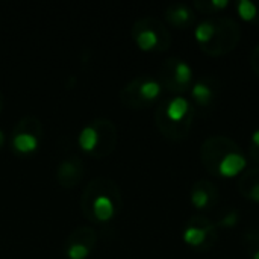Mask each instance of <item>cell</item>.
<instances>
[{"label": "cell", "instance_id": "6da1fadb", "mask_svg": "<svg viewBox=\"0 0 259 259\" xmlns=\"http://www.w3.org/2000/svg\"><path fill=\"white\" fill-rule=\"evenodd\" d=\"M200 162L217 178H237L247 168V156L237 141L226 135H212L200 147Z\"/></svg>", "mask_w": 259, "mask_h": 259}, {"label": "cell", "instance_id": "7a4b0ae2", "mask_svg": "<svg viewBox=\"0 0 259 259\" xmlns=\"http://www.w3.org/2000/svg\"><path fill=\"white\" fill-rule=\"evenodd\" d=\"M121 208L123 194L115 181L99 176L85 185L80 196V209L90 222H111L120 214Z\"/></svg>", "mask_w": 259, "mask_h": 259}, {"label": "cell", "instance_id": "3957f363", "mask_svg": "<svg viewBox=\"0 0 259 259\" xmlns=\"http://www.w3.org/2000/svg\"><path fill=\"white\" fill-rule=\"evenodd\" d=\"M194 39L205 55L225 56L240 44L241 26L231 17H209L196 24Z\"/></svg>", "mask_w": 259, "mask_h": 259}, {"label": "cell", "instance_id": "277c9868", "mask_svg": "<svg viewBox=\"0 0 259 259\" xmlns=\"http://www.w3.org/2000/svg\"><path fill=\"white\" fill-rule=\"evenodd\" d=\"M193 102L184 96L162 99L155 109V124L162 137L170 141H182L190 137L196 118Z\"/></svg>", "mask_w": 259, "mask_h": 259}, {"label": "cell", "instance_id": "5b68a950", "mask_svg": "<svg viewBox=\"0 0 259 259\" xmlns=\"http://www.w3.org/2000/svg\"><path fill=\"white\" fill-rule=\"evenodd\" d=\"M79 147L85 155L94 159L109 156L118 143V131L112 120L99 117L88 121L79 132Z\"/></svg>", "mask_w": 259, "mask_h": 259}, {"label": "cell", "instance_id": "8992f818", "mask_svg": "<svg viewBox=\"0 0 259 259\" xmlns=\"http://www.w3.org/2000/svg\"><path fill=\"white\" fill-rule=\"evenodd\" d=\"M135 46L147 53L167 52L171 47L173 38L167 24L156 17L138 18L131 30Z\"/></svg>", "mask_w": 259, "mask_h": 259}, {"label": "cell", "instance_id": "52a82bcc", "mask_svg": "<svg viewBox=\"0 0 259 259\" xmlns=\"http://www.w3.org/2000/svg\"><path fill=\"white\" fill-rule=\"evenodd\" d=\"M162 85L158 77L143 74L129 80L120 91L121 103L129 109H147L155 105L162 96Z\"/></svg>", "mask_w": 259, "mask_h": 259}, {"label": "cell", "instance_id": "ba28073f", "mask_svg": "<svg viewBox=\"0 0 259 259\" xmlns=\"http://www.w3.org/2000/svg\"><path fill=\"white\" fill-rule=\"evenodd\" d=\"M158 80L164 90L175 96H182L190 91L194 83L193 67L179 56L167 58L158 71Z\"/></svg>", "mask_w": 259, "mask_h": 259}, {"label": "cell", "instance_id": "9c48e42d", "mask_svg": "<svg viewBox=\"0 0 259 259\" xmlns=\"http://www.w3.org/2000/svg\"><path fill=\"white\" fill-rule=\"evenodd\" d=\"M182 240L188 247L205 253L219 243V228L205 215H193L184 226Z\"/></svg>", "mask_w": 259, "mask_h": 259}, {"label": "cell", "instance_id": "30bf717a", "mask_svg": "<svg viewBox=\"0 0 259 259\" xmlns=\"http://www.w3.org/2000/svg\"><path fill=\"white\" fill-rule=\"evenodd\" d=\"M44 127L39 118L26 115L20 118L11 131V149L17 155H32L38 150L42 140Z\"/></svg>", "mask_w": 259, "mask_h": 259}, {"label": "cell", "instance_id": "8fae6325", "mask_svg": "<svg viewBox=\"0 0 259 259\" xmlns=\"http://www.w3.org/2000/svg\"><path fill=\"white\" fill-rule=\"evenodd\" d=\"M97 246V232L91 226H79L73 229L65 243L64 253L68 259H87Z\"/></svg>", "mask_w": 259, "mask_h": 259}, {"label": "cell", "instance_id": "7c38bea8", "mask_svg": "<svg viewBox=\"0 0 259 259\" xmlns=\"http://www.w3.org/2000/svg\"><path fill=\"white\" fill-rule=\"evenodd\" d=\"M220 93V82L214 76H205L199 80H196L190 90L191 94V102L197 111L205 109V111H212L215 106V102L219 99Z\"/></svg>", "mask_w": 259, "mask_h": 259}, {"label": "cell", "instance_id": "4fadbf2b", "mask_svg": "<svg viewBox=\"0 0 259 259\" xmlns=\"http://www.w3.org/2000/svg\"><path fill=\"white\" fill-rule=\"evenodd\" d=\"M83 176H85V162L77 155H68L62 158L56 167V181L65 190H71L77 187L82 182Z\"/></svg>", "mask_w": 259, "mask_h": 259}, {"label": "cell", "instance_id": "5bb4252c", "mask_svg": "<svg viewBox=\"0 0 259 259\" xmlns=\"http://www.w3.org/2000/svg\"><path fill=\"white\" fill-rule=\"evenodd\" d=\"M190 202L197 211H208L219 202V188L209 179H199L191 185Z\"/></svg>", "mask_w": 259, "mask_h": 259}, {"label": "cell", "instance_id": "9a60e30c", "mask_svg": "<svg viewBox=\"0 0 259 259\" xmlns=\"http://www.w3.org/2000/svg\"><path fill=\"white\" fill-rule=\"evenodd\" d=\"M164 15H165V21L179 30L193 27L197 20V12L194 11V8L184 2H176L168 5L165 8Z\"/></svg>", "mask_w": 259, "mask_h": 259}, {"label": "cell", "instance_id": "2e32d148", "mask_svg": "<svg viewBox=\"0 0 259 259\" xmlns=\"http://www.w3.org/2000/svg\"><path fill=\"white\" fill-rule=\"evenodd\" d=\"M237 190L246 200L259 203V167L246 170L240 176L237 182Z\"/></svg>", "mask_w": 259, "mask_h": 259}, {"label": "cell", "instance_id": "e0dca14e", "mask_svg": "<svg viewBox=\"0 0 259 259\" xmlns=\"http://www.w3.org/2000/svg\"><path fill=\"white\" fill-rule=\"evenodd\" d=\"M235 9L238 17L243 21L252 23V24H259V0H240L235 3Z\"/></svg>", "mask_w": 259, "mask_h": 259}, {"label": "cell", "instance_id": "ac0fdd59", "mask_svg": "<svg viewBox=\"0 0 259 259\" xmlns=\"http://www.w3.org/2000/svg\"><path fill=\"white\" fill-rule=\"evenodd\" d=\"M229 5H231L229 0H196L191 6L194 8L196 12L214 17L215 14L229 8Z\"/></svg>", "mask_w": 259, "mask_h": 259}, {"label": "cell", "instance_id": "d6986e66", "mask_svg": "<svg viewBox=\"0 0 259 259\" xmlns=\"http://www.w3.org/2000/svg\"><path fill=\"white\" fill-rule=\"evenodd\" d=\"M240 223V212L237 209H228L220 219L215 222L217 228L220 229H234Z\"/></svg>", "mask_w": 259, "mask_h": 259}, {"label": "cell", "instance_id": "ffe728a7", "mask_svg": "<svg viewBox=\"0 0 259 259\" xmlns=\"http://www.w3.org/2000/svg\"><path fill=\"white\" fill-rule=\"evenodd\" d=\"M243 243L249 252V255H252L253 252L259 250V228L255 229H249L247 232H244L243 235Z\"/></svg>", "mask_w": 259, "mask_h": 259}, {"label": "cell", "instance_id": "44dd1931", "mask_svg": "<svg viewBox=\"0 0 259 259\" xmlns=\"http://www.w3.org/2000/svg\"><path fill=\"white\" fill-rule=\"evenodd\" d=\"M249 156L259 164V129L253 131L249 138Z\"/></svg>", "mask_w": 259, "mask_h": 259}, {"label": "cell", "instance_id": "7402d4cb", "mask_svg": "<svg viewBox=\"0 0 259 259\" xmlns=\"http://www.w3.org/2000/svg\"><path fill=\"white\" fill-rule=\"evenodd\" d=\"M250 67L253 70V73L259 77V44H256L250 53Z\"/></svg>", "mask_w": 259, "mask_h": 259}, {"label": "cell", "instance_id": "603a6c76", "mask_svg": "<svg viewBox=\"0 0 259 259\" xmlns=\"http://www.w3.org/2000/svg\"><path fill=\"white\" fill-rule=\"evenodd\" d=\"M3 144H5V134H3V131L0 129V149L3 147Z\"/></svg>", "mask_w": 259, "mask_h": 259}, {"label": "cell", "instance_id": "cb8c5ba5", "mask_svg": "<svg viewBox=\"0 0 259 259\" xmlns=\"http://www.w3.org/2000/svg\"><path fill=\"white\" fill-rule=\"evenodd\" d=\"M250 259H259V250L258 252H253V253L250 255Z\"/></svg>", "mask_w": 259, "mask_h": 259}, {"label": "cell", "instance_id": "d4e9b609", "mask_svg": "<svg viewBox=\"0 0 259 259\" xmlns=\"http://www.w3.org/2000/svg\"><path fill=\"white\" fill-rule=\"evenodd\" d=\"M2 106H3V97H2V91H0V112H2Z\"/></svg>", "mask_w": 259, "mask_h": 259}]
</instances>
